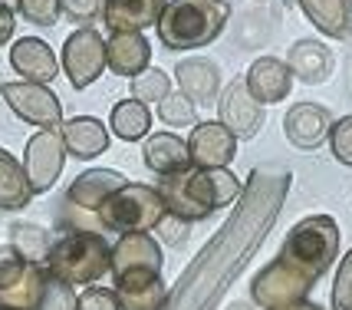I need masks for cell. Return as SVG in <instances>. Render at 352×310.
Masks as SVG:
<instances>
[{"mask_svg":"<svg viewBox=\"0 0 352 310\" xmlns=\"http://www.w3.org/2000/svg\"><path fill=\"white\" fill-rule=\"evenodd\" d=\"M0 96L3 103L14 109L23 123L36 125V129H60L63 125V106L53 90H46L40 83H3L0 86Z\"/></svg>","mask_w":352,"mask_h":310,"instance_id":"30bf717a","label":"cell"},{"mask_svg":"<svg viewBox=\"0 0 352 310\" xmlns=\"http://www.w3.org/2000/svg\"><path fill=\"white\" fill-rule=\"evenodd\" d=\"M33 198L23 162H16L7 149H0V211H20Z\"/></svg>","mask_w":352,"mask_h":310,"instance_id":"d4e9b609","label":"cell"},{"mask_svg":"<svg viewBox=\"0 0 352 310\" xmlns=\"http://www.w3.org/2000/svg\"><path fill=\"white\" fill-rule=\"evenodd\" d=\"M191 169H230L237 155V139L221 123H201L188 136Z\"/></svg>","mask_w":352,"mask_h":310,"instance_id":"7c38bea8","label":"cell"},{"mask_svg":"<svg viewBox=\"0 0 352 310\" xmlns=\"http://www.w3.org/2000/svg\"><path fill=\"white\" fill-rule=\"evenodd\" d=\"M307 17L329 37H349L352 30V0H300Z\"/></svg>","mask_w":352,"mask_h":310,"instance_id":"83f0119b","label":"cell"},{"mask_svg":"<svg viewBox=\"0 0 352 310\" xmlns=\"http://www.w3.org/2000/svg\"><path fill=\"white\" fill-rule=\"evenodd\" d=\"M283 310H320V307L309 304V300H303V304H293V307H283Z\"/></svg>","mask_w":352,"mask_h":310,"instance_id":"60d3db41","label":"cell"},{"mask_svg":"<svg viewBox=\"0 0 352 310\" xmlns=\"http://www.w3.org/2000/svg\"><path fill=\"white\" fill-rule=\"evenodd\" d=\"M116 297H119V307L122 310H162L168 300V287L162 274H122L116 278Z\"/></svg>","mask_w":352,"mask_h":310,"instance_id":"2e32d148","label":"cell"},{"mask_svg":"<svg viewBox=\"0 0 352 310\" xmlns=\"http://www.w3.org/2000/svg\"><path fill=\"white\" fill-rule=\"evenodd\" d=\"M106 0H60V14H66L76 23H89L96 17H102Z\"/></svg>","mask_w":352,"mask_h":310,"instance_id":"74e56055","label":"cell"},{"mask_svg":"<svg viewBox=\"0 0 352 310\" xmlns=\"http://www.w3.org/2000/svg\"><path fill=\"white\" fill-rule=\"evenodd\" d=\"M152 63V47L142 33H112L106 40V66L116 76H132L145 73Z\"/></svg>","mask_w":352,"mask_h":310,"instance_id":"d6986e66","label":"cell"},{"mask_svg":"<svg viewBox=\"0 0 352 310\" xmlns=\"http://www.w3.org/2000/svg\"><path fill=\"white\" fill-rule=\"evenodd\" d=\"M241 182L230 169H184L178 175H165L158 195L168 208V215L182 221H204L217 208H230L241 198Z\"/></svg>","mask_w":352,"mask_h":310,"instance_id":"7a4b0ae2","label":"cell"},{"mask_svg":"<svg viewBox=\"0 0 352 310\" xmlns=\"http://www.w3.org/2000/svg\"><path fill=\"white\" fill-rule=\"evenodd\" d=\"M283 129H287V139H290L296 149H316V145L329 136L333 116L322 106H316V103H296V106L287 112Z\"/></svg>","mask_w":352,"mask_h":310,"instance_id":"ffe728a7","label":"cell"},{"mask_svg":"<svg viewBox=\"0 0 352 310\" xmlns=\"http://www.w3.org/2000/svg\"><path fill=\"white\" fill-rule=\"evenodd\" d=\"M73 307H76V294H73V287L50 278L46 294H43V300H40V307L36 310H73Z\"/></svg>","mask_w":352,"mask_h":310,"instance_id":"8d00e7d4","label":"cell"},{"mask_svg":"<svg viewBox=\"0 0 352 310\" xmlns=\"http://www.w3.org/2000/svg\"><path fill=\"white\" fill-rule=\"evenodd\" d=\"M63 165H66V145H63L60 129H40L23 152V172L30 182L33 195H43L60 182Z\"/></svg>","mask_w":352,"mask_h":310,"instance_id":"9c48e42d","label":"cell"},{"mask_svg":"<svg viewBox=\"0 0 352 310\" xmlns=\"http://www.w3.org/2000/svg\"><path fill=\"white\" fill-rule=\"evenodd\" d=\"M10 66L27 83H40V86H46L50 79H56V73H60L56 53L46 47L43 40H36V37H23V40H16L10 47Z\"/></svg>","mask_w":352,"mask_h":310,"instance_id":"e0dca14e","label":"cell"},{"mask_svg":"<svg viewBox=\"0 0 352 310\" xmlns=\"http://www.w3.org/2000/svg\"><path fill=\"white\" fill-rule=\"evenodd\" d=\"M63 73L73 90H86L106 73V40L92 27H79L63 43Z\"/></svg>","mask_w":352,"mask_h":310,"instance_id":"ba28073f","label":"cell"},{"mask_svg":"<svg viewBox=\"0 0 352 310\" xmlns=\"http://www.w3.org/2000/svg\"><path fill=\"white\" fill-rule=\"evenodd\" d=\"M168 0H106L102 20L112 33H142L145 27L158 23Z\"/></svg>","mask_w":352,"mask_h":310,"instance_id":"ac0fdd59","label":"cell"},{"mask_svg":"<svg viewBox=\"0 0 352 310\" xmlns=\"http://www.w3.org/2000/svg\"><path fill=\"white\" fill-rule=\"evenodd\" d=\"M175 79H178V86H182V96H188L195 106H208V103H214L217 99V90H221V70H217V63L211 60H184L175 66Z\"/></svg>","mask_w":352,"mask_h":310,"instance_id":"7402d4cb","label":"cell"},{"mask_svg":"<svg viewBox=\"0 0 352 310\" xmlns=\"http://www.w3.org/2000/svg\"><path fill=\"white\" fill-rule=\"evenodd\" d=\"M10 245L27 264L46 267V258H50V251L56 245V234L50 228L33 225V221H16V225H10Z\"/></svg>","mask_w":352,"mask_h":310,"instance_id":"484cf974","label":"cell"},{"mask_svg":"<svg viewBox=\"0 0 352 310\" xmlns=\"http://www.w3.org/2000/svg\"><path fill=\"white\" fill-rule=\"evenodd\" d=\"M125 185L122 172L116 169H86L82 175H76V182L66 188V198L63 202L69 208H79L86 215H96L102 205Z\"/></svg>","mask_w":352,"mask_h":310,"instance_id":"5bb4252c","label":"cell"},{"mask_svg":"<svg viewBox=\"0 0 352 310\" xmlns=\"http://www.w3.org/2000/svg\"><path fill=\"white\" fill-rule=\"evenodd\" d=\"M0 310H10V307H0Z\"/></svg>","mask_w":352,"mask_h":310,"instance_id":"b9f144b4","label":"cell"},{"mask_svg":"<svg viewBox=\"0 0 352 310\" xmlns=\"http://www.w3.org/2000/svg\"><path fill=\"white\" fill-rule=\"evenodd\" d=\"M165 215H168V208L162 202L158 188L138 185V182H125V185L96 211V221H99L102 228H112V231H119V234H132V231H152V228H158Z\"/></svg>","mask_w":352,"mask_h":310,"instance_id":"8992f818","label":"cell"},{"mask_svg":"<svg viewBox=\"0 0 352 310\" xmlns=\"http://www.w3.org/2000/svg\"><path fill=\"white\" fill-rule=\"evenodd\" d=\"M158 116L162 123H168L171 129H182V125H195L198 123V112H195V103L182 93H168L162 103H158Z\"/></svg>","mask_w":352,"mask_h":310,"instance_id":"4dcf8cb0","label":"cell"},{"mask_svg":"<svg viewBox=\"0 0 352 310\" xmlns=\"http://www.w3.org/2000/svg\"><path fill=\"white\" fill-rule=\"evenodd\" d=\"M23 271H27V261L14 251V245H0V291L16 284L23 278Z\"/></svg>","mask_w":352,"mask_h":310,"instance_id":"d6a6232c","label":"cell"},{"mask_svg":"<svg viewBox=\"0 0 352 310\" xmlns=\"http://www.w3.org/2000/svg\"><path fill=\"white\" fill-rule=\"evenodd\" d=\"M162 248L148 231H132V234H119V241L112 245V274L122 278V274H162Z\"/></svg>","mask_w":352,"mask_h":310,"instance_id":"4fadbf2b","label":"cell"},{"mask_svg":"<svg viewBox=\"0 0 352 310\" xmlns=\"http://www.w3.org/2000/svg\"><path fill=\"white\" fill-rule=\"evenodd\" d=\"M329 145H333V155H336L342 165H352V116L339 119L329 129Z\"/></svg>","mask_w":352,"mask_h":310,"instance_id":"d590c367","label":"cell"},{"mask_svg":"<svg viewBox=\"0 0 352 310\" xmlns=\"http://www.w3.org/2000/svg\"><path fill=\"white\" fill-rule=\"evenodd\" d=\"M112 132L119 136L122 142H138L148 136V125H152V112L145 103L138 99H122L112 106Z\"/></svg>","mask_w":352,"mask_h":310,"instance_id":"f1b7e54d","label":"cell"},{"mask_svg":"<svg viewBox=\"0 0 352 310\" xmlns=\"http://www.w3.org/2000/svg\"><path fill=\"white\" fill-rule=\"evenodd\" d=\"M73 310H122L119 307V297L116 291H109V287H86L82 294L76 297V307Z\"/></svg>","mask_w":352,"mask_h":310,"instance_id":"e575fe53","label":"cell"},{"mask_svg":"<svg viewBox=\"0 0 352 310\" xmlns=\"http://www.w3.org/2000/svg\"><path fill=\"white\" fill-rule=\"evenodd\" d=\"M287 66L296 79H303L307 86H316L322 79H329L333 73V56L329 50L316 43V40H300L290 47V56H287Z\"/></svg>","mask_w":352,"mask_h":310,"instance_id":"cb8c5ba5","label":"cell"},{"mask_svg":"<svg viewBox=\"0 0 352 310\" xmlns=\"http://www.w3.org/2000/svg\"><path fill=\"white\" fill-rule=\"evenodd\" d=\"M142 158L155 175H178V172L191 169V155H188V142H182L175 132H152L145 145H142Z\"/></svg>","mask_w":352,"mask_h":310,"instance_id":"603a6c76","label":"cell"},{"mask_svg":"<svg viewBox=\"0 0 352 310\" xmlns=\"http://www.w3.org/2000/svg\"><path fill=\"white\" fill-rule=\"evenodd\" d=\"M158 234L168 245H182L184 238H188V221H182V218H175V215H165L162 225H158Z\"/></svg>","mask_w":352,"mask_h":310,"instance_id":"f35d334b","label":"cell"},{"mask_svg":"<svg viewBox=\"0 0 352 310\" xmlns=\"http://www.w3.org/2000/svg\"><path fill=\"white\" fill-rule=\"evenodd\" d=\"M290 188V172L283 169H257L250 172V182L241 192V202L234 208L230 221L204 245L191 267L182 274V284L175 287L162 310H211L224 287L234 284L241 267L250 261V254L261 248L274 225L276 211L283 205V195Z\"/></svg>","mask_w":352,"mask_h":310,"instance_id":"6da1fadb","label":"cell"},{"mask_svg":"<svg viewBox=\"0 0 352 310\" xmlns=\"http://www.w3.org/2000/svg\"><path fill=\"white\" fill-rule=\"evenodd\" d=\"M16 10L36 27H53L60 20V0H16Z\"/></svg>","mask_w":352,"mask_h":310,"instance_id":"1f68e13d","label":"cell"},{"mask_svg":"<svg viewBox=\"0 0 352 310\" xmlns=\"http://www.w3.org/2000/svg\"><path fill=\"white\" fill-rule=\"evenodd\" d=\"M228 23L221 0H168L158 17V37L168 50H191L211 43Z\"/></svg>","mask_w":352,"mask_h":310,"instance_id":"277c9868","label":"cell"},{"mask_svg":"<svg viewBox=\"0 0 352 310\" xmlns=\"http://www.w3.org/2000/svg\"><path fill=\"white\" fill-rule=\"evenodd\" d=\"M171 93V79L168 73H162V70H145V73H138L135 79H132V99H138V103H162L165 96Z\"/></svg>","mask_w":352,"mask_h":310,"instance_id":"f546056e","label":"cell"},{"mask_svg":"<svg viewBox=\"0 0 352 310\" xmlns=\"http://www.w3.org/2000/svg\"><path fill=\"white\" fill-rule=\"evenodd\" d=\"M60 136H63V145H66V155L82 158V162H89V158H96V155H102L109 149V129L96 116L63 119Z\"/></svg>","mask_w":352,"mask_h":310,"instance_id":"44dd1931","label":"cell"},{"mask_svg":"<svg viewBox=\"0 0 352 310\" xmlns=\"http://www.w3.org/2000/svg\"><path fill=\"white\" fill-rule=\"evenodd\" d=\"M14 27H16L14 7L0 0V47H3V43H10V37H14Z\"/></svg>","mask_w":352,"mask_h":310,"instance_id":"ab89813d","label":"cell"},{"mask_svg":"<svg viewBox=\"0 0 352 310\" xmlns=\"http://www.w3.org/2000/svg\"><path fill=\"white\" fill-rule=\"evenodd\" d=\"M112 267V245L99 231H66L46 258V274L69 287H92Z\"/></svg>","mask_w":352,"mask_h":310,"instance_id":"3957f363","label":"cell"},{"mask_svg":"<svg viewBox=\"0 0 352 310\" xmlns=\"http://www.w3.org/2000/svg\"><path fill=\"white\" fill-rule=\"evenodd\" d=\"M313 284L316 280L303 278L296 267H290V264H283L276 258V261H270L257 278L250 280V297L263 310H283V307H293V304H303L307 294L313 291Z\"/></svg>","mask_w":352,"mask_h":310,"instance_id":"52a82bcc","label":"cell"},{"mask_svg":"<svg viewBox=\"0 0 352 310\" xmlns=\"http://www.w3.org/2000/svg\"><path fill=\"white\" fill-rule=\"evenodd\" d=\"M333 310H352V251L339 264L336 284H333Z\"/></svg>","mask_w":352,"mask_h":310,"instance_id":"836d02e7","label":"cell"},{"mask_svg":"<svg viewBox=\"0 0 352 310\" xmlns=\"http://www.w3.org/2000/svg\"><path fill=\"white\" fill-rule=\"evenodd\" d=\"M3 3H7V0H3Z\"/></svg>","mask_w":352,"mask_h":310,"instance_id":"7bdbcfd3","label":"cell"},{"mask_svg":"<svg viewBox=\"0 0 352 310\" xmlns=\"http://www.w3.org/2000/svg\"><path fill=\"white\" fill-rule=\"evenodd\" d=\"M244 83L250 90V96L263 106V103H280L283 96H290L293 73L287 63L274 60V56H261V60H254L247 66Z\"/></svg>","mask_w":352,"mask_h":310,"instance_id":"9a60e30c","label":"cell"},{"mask_svg":"<svg viewBox=\"0 0 352 310\" xmlns=\"http://www.w3.org/2000/svg\"><path fill=\"white\" fill-rule=\"evenodd\" d=\"M217 123L228 129L234 139H254L263 129V106L250 96L244 76L228 83V90L217 99Z\"/></svg>","mask_w":352,"mask_h":310,"instance_id":"8fae6325","label":"cell"},{"mask_svg":"<svg viewBox=\"0 0 352 310\" xmlns=\"http://www.w3.org/2000/svg\"><path fill=\"white\" fill-rule=\"evenodd\" d=\"M46 284H50V274L46 267H36V264H27L23 278L10 284L7 291H0V307L10 310H36L40 300L46 294Z\"/></svg>","mask_w":352,"mask_h":310,"instance_id":"4316f807","label":"cell"},{"mask_svg":"<svg viewBox=\"0 0 352 310\" xmlns=\"http://www.w3.org/2000/svg\"><path fill=\"white\" fill-rule=\"evenodd\" d=\"M339 251V228L329 215H309L296 221L283 241L280 261L296 267L303 278L320 280Z\"/></svg>","mask_w":352,"mask_h":310,"instance_id":"5b68a950","label":"cell"}]
</instances>
